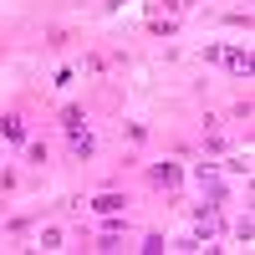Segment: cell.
Wrapping results in <instances>:
<instances>
[{
    "mask_svg": "<svg viewBox=\"0 0 255 255\" xmlns=\"http://www.w3.org/2000/svg\"><path fill=\"white\" fill-rule=\"evenodd\" d=\"M61 123H67V143H72V153H77V158H92V148H97V138H92V128H87V118H82L77 108H67V113H61Z\"/></svg>",
    "mask_w": 255,
    "mask_h": 255,
    "instance_id": "1",
    "label": "cell"
},
{
    "mask_svg": "<svg viewBox=\"0 0 255 255\" xmlns=\"http://www.w3.org/2000/svg\"><path fill=\"white\" fill-rule=\"evenodd\" d=\"M220 230H225L220 204H199V209H194V240H215Z\"/></svg>",
    "mask_w": 255,
    "mask_h": 255,
    "instance_id": "2",
    "label": "cell"
},
{
    "mask_svg": "<svg viewBox=\"0 0 255 255\" xmlns=\"http://www.w3.org/2000/svg\"><path fill=\"white\" fill-rule=\"evenodd\" d=\"M215 56H220L235 77H245V82H250V72H255V67H250V51H245V46H215Z\"/></svg>",
    "mask_w": 255,
    "mask_h": 255,
    "instance_id": "3",
    "label": "cell"
},
{
    "mask_svg": "<svg viewBox=\"0 0 255 255\" xmlns=\"http://www.w3.org/2000/svg\"><path fill=\"white\" fill-rule=\"evenodd\" d=\"M148 179H153L158 189H179L184 174H179V163H153V174H148Z\"/></svg>",
    "mask_w": 255,
    "mask_h": 255,
    "instance_id": "4",
    "label": "cell"
},
{
    "mask_svg": "<svg viewBox=\"0 0 255 255\" xmlns=\"http://www.w3.org/2000/svg\"><path fill=\"white\" fill-rule=\"evenodd\" d=\"M0 138H10V143H26V123H20L15 113H5V118H0Z\"/></svg>",
    "mask_w": 255,
    "mask_h": 255,
    "instance_id": "5",
    "label": "cell"
},
{
    "mask_svg": "<svg viewBox=\"0 0 255 255\" xmlns=\"http://www.w3.org/2000/svg\"><path fill=\"white\" fill-rule=\"evenodd\" d=\"M123 204H128L123 194H97V199H92V209H97V215H123Z\"/></svg>",
    "mask_w": 255,
    "mask_h": 255,
    "instance_id": "6",
    "label": "cell"
},
{
    "mask_svg": "<svg viewBox=\"0 0 255 255\" xmlns=\"http://www.w3.org/2000/svg\"><path fill=\"white\" fill-rule=\"evenodd\" d=\"M41 250H61V230H41Z\"/></svg>",
    "mask_w": 255,
    "mask_h": 255,
    "instance_id": "7",
    "label": "cell"
}]
</instances>
